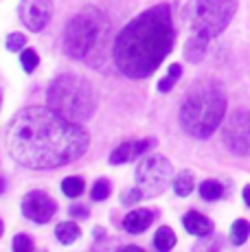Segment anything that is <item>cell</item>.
<instances>
[{
	"mask_svg": "<svg viewBox=\"0 0 250 252\" xmlns=\"http://www.w3.org/2000/svg\"><path fill=\"white\" fill-rule=\"evenodd\" d=\"M195 189V178H193V173H189V171H180L176 176V180H174V193L176 195H180V197H187L191 191Z\"/></svg>",
	"mask_w": 250,
	"mask_h": 252,
	"instance_id": "e0dca14e",
	"label": "cell"
},
{
	"mask_svg": "<svg viewBox=\"0 0 250 252\" xmlns=\"http://www.w3.org/2000/svg\"><path fill=\"white\" fill-rule=\"evenodd\" d=\"M250 237V221L246 220H237L230 226V244L233 246H244Z\"/></svg>",
	"mask_w": 250,
	"mask_h": 252,
	"instance_id": "ac0fdd59",
	"label": "cell"
},
{
	"mask_svg": "<svg viewBox=\"0 0 250 252\" xmlns=\"http://www.w3.org/2000/svg\"><path fill=\"white\" fill-rule=\"evenodd\" d=\"M110 193H112V182H110L108 178H101V180L94 182L90 195H93L94 202H103V200H108L110 197Z\"/></svg>",
	"mask_w": 250,
	"mask_h": 252,
	"instance_id": "7402d4cb",
	"label": "cell"
},
{
	"mask_svg": "<svg viewBox=\"0 0 250 252\" xmlns=\"http://www.w3.org/2000/svg\"><path fill=\"white\" fill-rule=\"evenodd\" d=\"M7 191V182H4V178H0V195Z\"/></svg>",
	"mask_w": 250,
	"mask_h": 252,
	"instance_id": "f546056e",
	"label": "cell"
},
{
	"mask_svg": "<svg viewBox=\"0 0 250 252\" xmlns=\"http://www.w3.org/2000/svg\"><path fill=\"white\" fill-rule=\"evenodd\" d=\"M200 195L204 197L206 202H215L224 197V187L218 180H204L200 184Z\"/></svg>",
	"mask_w": 250,
	"mask_h": 252,
	"instance_id": "d6986e66",
	"label": "cell"
},
{
	"mask_svg": "<svg viewBox=\"0 0 250 252\" xmlns=\"http://www.w3.org/2000/svg\"><path fill=\"white\" fill-rule=\"evenodd\" d=\"M237 13V0H189L182 9V20L193 37L213 40L228 27Z\"/></svg>",
	"mask_w": 250,
	"mask_h": 252,
	"instance_id": "8992f818",
	"label": "cell"
},
{
	"mask_svg": "<svg viewBox=\"0 0 250 252\" xmlns=\"http://www.w3.org/2000/svg\"><path fill=\"white\" fill-rule=\"evenodd\" d=\"M86 189L84 178L79 176H68L66 180H62V191H64L66 197H79Z\"/></svg>",
	"mask_w": 250,
	"mask_h": 252,
	"instance_id": "ffe728a7",
	"label": "cell"
},
{
	"mask_svg": "<svg viewBox=\"0 0 250 252\" xmlns=\"http://www.w3.org/2000/svg\"><path fill=\"white\" fill-rule=\"evenodd\" d=\"M154 217H156V213H152L150 208H136V211L125 215L123 228L127 232H132V235H141V232H145L152 226Z\"/></svg>",
	"mask_w": 250,
	"mask_h": 252,
	"instance_id": "4fadbf2b",
	"label": "cell"
},
{
	"mask_svg": "<svg viewBox=\"0 0 250 252\" xmlns=\"http://www.w3.org/2000/svg\"><path fill=\"white\" fill-rule=\"evenodd\" d=\"M7 152L18 164L35 171L75 162L88 149L90 136L81 123L66 119L53 108L20 110L4 132Z\"/></svg>",
	"mask_w": 250,
	"mask_h": 252,
	"instance_id": "6da1fadb",
	"label": "cell"
},
{
	"mask_svg": "<svg viewBox=\"0 0 250 252\" xmlns=\"http://www.w3.org/2000/svg\"><path fill=\"white\" fill-rule=\"evenodd\" d=\"M18 16L29 31H44L53 18L51 0H22L18 7Z\"/></svg>",
	"mask_w": 250,
	"mask_h": 252,
	"instance_id": "30bf717a",
	"label": "cell"
},
{
	"mask_svg": "<svg viewBox=\"0 0 250 252\" xmlns=\"http://www.w3.org/2000/svg\"><path fill=\"white\" fill-rule=\"evenodd\" d=\"M174 167L165 156H147L136 167V184L145 197H158L171 182Z\"/></svg>",
	"mask_w": 250,
	"mask_h": 252,
	"instance_id": "52a82bcc",
	"label": "cell"
},
{
	"mask_svg": "<svg viewBox=\"0 0 250 252\" xmlns=\"http://www.w3.org/2000/svg\"><path fill=\"white\" fill-rule=\"evenodd\" d=\"M11 246L16 252H29V250H33V239L29 235H25V232H20V235L13 237Z\"/></svg>",
	"mask_w": 250,
	"mask_h": 252,
	"instance_id": "cb8c5ba5",
	"label": "cell"
},
{
	"mask_svg": "<svg viewBox=\"0 0 250 252\" xmlns=\"http://www.w3.org/2000/svg\"><path fill=\"white\" fill-rule=\"evenodd\" d=\"M68 213L73 217H77V220H88V215H90V211L86 206H81V204H73L68 208Z\"/></svg>",
	"mask_w": 250,
	"mask_h": 252,
	"instance_id": "4316f807",
	"label": "cell"
},
{
	"mask_svg": "<svg viewBox=\"0 0 250 252\" xmlns=\"http://www.w3.org/2000/svg\"><path fill=\"white\" fill-rule=\"evenodd\" d=\"M123 252H141V248H138V246H125Z\"/></svg>",
	"mask_w": 250,
	"mask_h": 252,
	"instance_id": "f1b7e54d",
	"label": "cell"
},
{
	"mask_svg": "<svg viewBox=\"0 0 250 252\" xmlns=\"http://www.w3.org/2000/svg\"><path fill=\"white\" fill-rule=\"evenodd\" d=\"M226 112V94L215 81H200L180 105V125L189 136L209 138L219 127Z\"/></svg>",
	"mask_w": 250,
	"mask_h": 252,
	"instance_id": "277c9868",
	"label": "cell"
},
{
	"mask_svg": "<svg viewBox=\"0 0 250 252\" xmlns=\"http://www.w3.org/2000/svg\"><path fill=\"white\" fill-rule=\"evenodd\" d=\"M46 103L62 116L84 125L86 121L93 119L97 110V92L88 79L66 72L51 81L46 90Z\"/></svg>",
	"mask_w": 250,
	"mask_h": 252,
	"instance_id": "5b68a950",
	"label": "cell"
},
{
	"mask_svg": "<svg viewBox=\"0 0 250 252\" xmlns=\"http://www.w3.org/2000/svg\"><path fill=\"white\" fill-rule=\"evenodd\" d=\"M244 202H246V204L250 206V184H246V187H244Z\"/></svg>",
	"mask_w": 250,
	"mask_h": 252,
	"instance_id": "83f0119b",
	"label": "cell"
},
{
	"mask_svg": "<svg viewBox=\"0 0 250 252\" xmlns=\"http://www.w3.org/2000/svg\"><path fill=\"white\" fill-rule=\"evenodd\" d=\"M27 46V37L22 35V33H11V35L7 37V48L11 53H18V51H25Z\"/></svg>",
	"mask_w": 250,
	"mask_h": 252,
	"instance_id": "d4e9b609",
	"label": "cell"
},
{
	"mask_svg": "<svg viewBox=\"0 0 250 252\" xmlns=\"http://www.w3.org/2000/svg\"><path fill=\"white\" fill-rule=\"evenodd\" d=\"M176 232L174 228H169V226H162V228H158V232L154 235V248L158 252H167L171 250L176 246Z\"/></svg>",
	"mask_w": 250,
	"mask_h": 252,
	"instance_id": "2e32d148",
	"label": "cell"
},
{
	"mask_svg": "<svg viewBox=\"0 0 250 252\" xmlns=\"http://www.w3.org/2000/svg\"><path fill=\"white\" fill-rule=\"evenodd\" d=\"M79 235H81V228L75 224V221H62V224H57V228H55L57 241L64 246L75 244V241L79 239Z\"/></svg>",
	"mask_w": 250,
	"mask_h": 252,
	"instance_id": "5bb4252c",
	"label": "cell"
},
{
	"mask_svg": "<svg viewBox=\"0 0 250 252\" xmlns=\"http://www.w3.org/2000/svg\"><path fill=\"white\" fill-rule=\"evenodd\" d=\"M206 46H209V40H202V37L189 35V42H187V46H185V57L189 62H193V64H198L202 57H204Z\"/></svg>",
	"mask_w": 250,
	"mask_h": 252,
	"instance_id": "9a60e30c",
	"label": "cell"
},
{
	"mask_svg": "<svg viewBox=\"0 0 250 252\" xmlns=\"http://www.w3.org/2000/svg\"><path fill=\"white\" fill-rule=\"evenodd\" d=\"M180 75H182V66L180 64H171V68H169V72H167V77L158 81V92H169L176 86V81L180 79Z\"/></svg>",
	"mask_w": 250,
	"mask_h": 252,
	"instance_id": "44dd1931",
	"label": "cell"
},
{
	"mask_svg": "<svg viewBox=\"0 0 250 252\" xmlns=\"http://www.w3.org/2000/svg\"><path fill=\"white\" fill-rule=\"evenodd\" d=\"M143 197H145V195H143V191L136 187V189H132V191H127V193H125V197H123V204L132 206V204H136L138 200H143Z\"/></svg>",
	"mask_w": 250,
	"mask_h": 252,
	"instance_id": "484cf974",
	"label": "cell"
},
{
	"mask_svg": "<svg viewBox=\"0 0 250 252\" xmlns=\"http://www.w3.org/2000/svg\"><path fill=\"white\" fill-rule=\"evenodd\" d=\"M112 42V22L101 9L88 7L79 11L66 24L64 48L73 60L86 62L90 66L103 64Z\"/></svg>",
	"mask_w": 250,
	"mask_h": 252,
	"instance_id": "3957f363",
	"label": "cell"
},
{
	"mask_svg": "<svg viewBox=\"0 0 250 252\" xmlns=\"http://www.w3.org/2000/svg\"><path fill=\"white\" fill-rule=\"evenodd\" d=\"M2 232H4V224H2V220H0V237H2Z\"/></svg>",
	"mask_w": 250,
	"mask_h": 252,
	"instance_id": "4dcf8cb0",
	"label": "cell"
},
{
	"mask_svg": "<svg viewBox=\"0 0 250 252\" xmlns=\"http://www.w3.org/2000/svg\"><path fill=\"white\" fill-rule=\"evenodd\" d=\"M224 143L237 156H250V112L239 110L226 121Z\"/></svg>",
	"mask_w": 250,
	"mask_h": 252,
	"instance_id": "ba28073f",
	"label": "cell"
},
{
	"mask_svg": "<svg viewBox=\"0 0 250 252\" xmlns=\"http://www.w3.org/2000/svg\"><path fill=\"white\" fill-rule=\"evenodd\" d=\"M154 145L152 138H145V140H129V143H123L119 145L117 149H114L112 154H110V164H125L129 160H134V158H138L141 154H145L147 149H150Z\"/></svg>",
	"mask_w": 250,
	"mask_h": 252,
	"instance_id": "8fae6325",
	"label": "cell"
},
{
	"mask_svg": "<svg viewBox=\"0 0 250 252\" xmlns=\"http://www.w3.org/2000/svg\"><path fill=\"white\" fill-rule=\"evenodd\" d=\"M176 42L169 4L143 11L114 40V62L127 79H147L156 72Z\"/></svg>",
	"mask_w": 250,
	"mask_h": 252,
	"instance_id": "7a4b0ae2",
	"label": "cell"
},
{
	"mask_svg": "<svg viewBox=\"0 0 250 252\" xmlns=\"http://www.w3.org/2000/svg\"><path fill=\"white\" fill-rule=\"evenodd\" d=\"M182 226L187 228V232H191V235H195V237H209V235H213V228H215L213 221H211L206 215L198 213V211L185 213V217H182Z\"/></svg>",
	"mask_w": 250,
	"mask_h": 252,
	"instance_id": "7c38bea8",
	"label": "cell"
},
{
	"mask_svg": "<svg viewBox=\"0 0 250 252\" xmlns=\"http://www.w3.org/2000/svg\"><path fill=\"white\" fill-rule=\"evenodd\" d=\"M20 64L27 72H33L37 68V64H40V57H37V53L33 51V48H25L20 55Z\"/></svg>",
	"mask_w": 250,
	"mask_h": 252,
	"instance_id": "603a6c76",
	"label": "cell"
},
{
	"mask_svg": "<svg viewBox=\"0 0 250 252\" xmlns=\"http://www.w3.org/2000/svg\"><path fill=\"white\" fill-rule=\"evenodd\" d=\"M57 213V202L44 191H31L22 200V215L35 224H49Z\"/></svg>",
	"mask_w": 250,
	"mask_h": 252,
	"instance_id": "9c48e42d",
	"label": "cell"
}]
</instances>
